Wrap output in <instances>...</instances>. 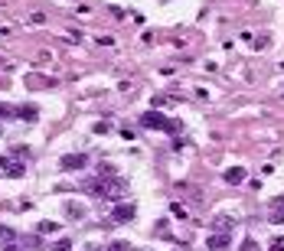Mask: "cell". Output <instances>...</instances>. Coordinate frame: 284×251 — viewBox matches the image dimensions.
Masks as SVG:
<instances>
[{"mask_svg":"<svg viewBox=\"0 0 284 251\" xmlns=\"http://www.w3.org/2000/svg\"><path fill=\"white\" fill-rule=\"evenodd\" d=\"M141 124L150 131H167V134H177L180 124L177 121H167V114H160V111H144L141 114Z\"/></svg>","mask_w":284,"mask_h":251,"instance_id":"1","label":"cell"},{"mask_svg":"<svg viewBox=\"0 0 284 251\" xmlns=\"http://www.w3.org/2000/svg\"><path fill=\"white\" fill-rule=\"evenodd\" d=\"M59 166L66 173H75V170H85L88 166V153H66V157L59 160Z\"/></svg>","mask_w":284,"mask_h":251,"instance_id":"2","label":"cell"},{"mask_svg":"<svg viewBox=\"0 0 284 251\" xmlns=\"http://www.w3.org/2000/svg\"><path fill=\"white\" fill-rule=\"evenodd\" d=\"M0 170L7 173V176H13V179H20V176H26V170H23V163H17V160H10V157H0Z\"/></svg>","mask_w":284,"mask_h":251,"instance_id":"3","label":"cell"},{"mask_svg":"<svg viewBox=\"0 0 284 251\" xmlns=\"http://www.w3.org/2000/svg\"><path fill=\"white\" fill-rule=\"evenodd\" d=\"M134 212H137V209L131 206V202H124V206H115L111 222H131V219H134Z\"/></svg>","mask_w":284,"mask_h":251,"instance_id":"4","label":"cell"},{"mask_svg":"<svg viewBox=\"0 0 284 251\" xmlns=\"http://www.w3.org/2000/svg\"><path fill=\"white\" fill-rule=\"evenodd\" d=\"M206 248H209V251H229V235H222V232L209 235V241H206Z\"/></svg>","mask_w":284,"mask_h":251,"instance_id":"5","label":"cell"},{"mask_svg":"<svg viewBox=\"0 0 284 251\" xmlns=\"http://www.w3.org/2000/svg\"><path fill=\"white\" fill-rule=\"evenodd\" d=\"M222 179H225L229 186H239V183H245V170H242V166H229Z\"/></svg>","mask_w":284,"mask_h":251,"instance_id":"6","label":"cell"},{"mask_svg":"<svg viewBox=\"0 0 284 251\" xmlns=\"http://www.w3.org/2000/svg\"><path fill=\"white\" fill-rule=\"evenodd\" d=\"M284 222V199H271V225Z\"/></svg>","mask_w":284,"mask_h":251,"instance_id":"7","label":"cell"},{"mask_svg":"<svg viewBox=\"0 0 284 251\" xmlns=\"http://www.w3.org/2000/svg\"><path fill=\"white\" fill-rule=\"evenodd\" d=\"M17 117H23V121H36V117H39L36 104H20V108H17Z\"/></svg>","mask_w":284,"mask_h":251,"instance_id":"8","label":"cell"},{"mask_svg":"<svg viewBox=\"0 0 284 251\" xmlns=\"http://www.w3.org/2000/svg\"><path fill=\"white\" fill-rule=\"evenodd\" d=\"M212 228L222 232V235H229V232H232V219H229V215H216V219H212Z\"/></svg>","mask_w":284,"mask_h":251,"instance_id":"9","label":"cell"},{"mask_svg":"<svg viewBox=\"0 0 284 251\" xmlns=\"http://www.w3.org/2000/svg\"><path fill=\"white\" fill-rule=\"evenodd\" d=\"M66 212L72 215V219H79V215L85 212V206H82V202H66Z\"/></svg>","mask_w":284,"mask_h":251,"instance_id":"10","label":"cell"},{"mask_svg":"<svg viewBox=\"0 0 284 251\" xmlns=\"http://www.w3.org/2000/svg\"><path fill=\"white\" fill-rule=\"evenodd\" d=\"M26 85H30V88H46V85H49V79H39V75H26Z\"/></svg>","mask_w":284,"mask_h":251,"instance_id":"11","label":"cell"},{"mask_svg":"<svg viewBox=\"0 0 284 251\" xmlns=\"http://www.w3.org/2000/svg\"><path fill=\"white\" fill-rule=\"evenodd\" d=\"M56 228H59L56 222H49V219H46V222H39V225H36V232H39V235H52Z\"/></svg>","mask_w":284,"mask_h":251,"instance_id":"12","label":"cell"},{"mask_svg":"<svg viewBox=\"0 0 284 251\" xmlns=\"http://www.w3.org/2000/svg\"><path fill=\"white\" fill-rule=\"evenodd\" d=\"M0 117H17V108L13 104H0Z\"/></svg>","mask_w":284,"mask_h":251,"instance_id":"13","label":"cell"},{"mask_svg":"<svg viewBox=\"0 0 284 251\" xmlns=\"http://www.w3.org/2000/svg\"><path fill=\"white\" fill-rule=\"evenodd\" d=\"M52 251H72V241H69V238H59L56 245H52Z\"/></svg>","mask_w":284,"mask_h":251,"instance_id":"14","label":"cell"},{"mask_svg":"<svg viewBox=\"0 0 284 251\" xmlns=\"http://www.w3.org/2000/svg\"><path fill=\"white\" fill-rule=\"evenodd\" d=\"M271 251H284V235H278V238H271Z\"/></svg>","mask_w":284,"mask_h":251,"instance_id":"15","label":"cell"},{"mask_svg":"<svg viewBox=\"0 0 284 251\" xmlns=\"http://www.w3.org/2000/svg\"><path fill=\"white\" fill-rule=\"evenodd\" d=\"M13 235H17V232H13V228H7V225H0V238H10V241H13Z\"/></svg>","mask_w":284,"mask_h":251,"instance_id":"16","label":"cell"},{"mask_svg":"<svg viewBox=\"0 0 284 251\" xmlns=\"http://www.w3.org/2000/svg\"><path fill=\"white\" fill-rule=\"evenodd\" d=\"M108 251H128V241H111V248Z\"/></svg>","mask_w":284,"mask_h":251,"instance_id":"17","label":"cell"},{"mask_svg":"<svg viewBox=\"0 0 284 251\" xmlns=\"http://www.w3.org/2000/svg\"><path fill=\"white\" fill-rule=\"evenodd\" d=\"M242 251H258V248H255V241H252V238H245V245H242Z\"/></svg>","mask_w":284,"mask_h":251,"instance_id":"18","label":"cell"},{"mask_svg":"<svg viewBox=\"0 0 284 251\" xmlns=\"http://www.w3.org/2000/svg\"><path fill=\"white\" fill-rule=\"evenodd\" d=\"M0 251H20V248H13V245H4V248H0Z\"/></svg>","mask_w":284,"mask_h":251,"instance_id":"19","label":"cell"}]
</instances>
